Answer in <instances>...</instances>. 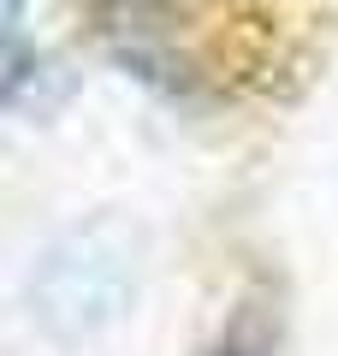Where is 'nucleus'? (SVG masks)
<instances>
[{"instance_id": "nucleus-1", "label": "nucleus", "mask_w": 338, "mask_h": 356, "mask_svg": "<svg viewBox=\"0 0 338 356\" xmlns=\"http://www.w3.org/2000/svg\"><path fill=\"white\" fill-rule=\"evenodd\" d=\"M125 297V261L107 250L101 238H77L42 267L36 280V309L60 332H83L95 321H107Z\"/></svg>"}]
</instances>
